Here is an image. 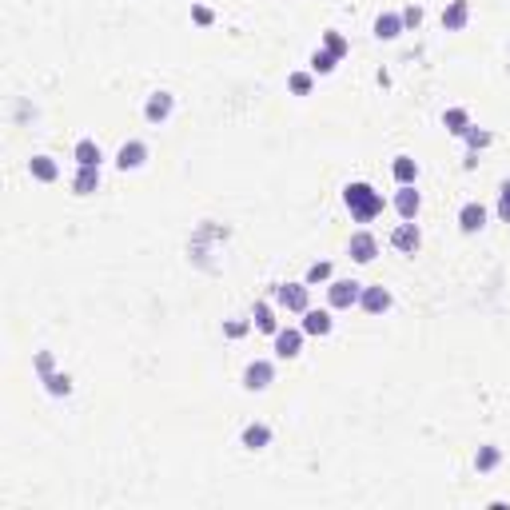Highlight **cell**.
<instances>
[{
  "mask_svg": "<svg viewBox=\"0 0 510 510\" xmlns=\"http://www.w3.org/2000/svg\"><path fill=\"white\" fill-rule=\"evenodd\" d=\"M498 459H502V455H498V446H482V450H478V471H494V466H498Z\"/></svg>",
  "mask_w": 510,
  "mask_h": 510,
  "instance_id": "24",
  "label": "cell"
},
{
  "mask_svg": "<svg viewBox=\"0 0 510 510\" xmlns=\"http://www.w3.org/2000/svg\"><path fill=\"white\" fill-rule=\"evenodd\" d=\"M303 331L307 335H327L331 331V315H327V311H303Z\"/></svg>",
  "mask_w": 510,
  "mask_h": 510,
  "instance_id": "15",
  "label": "cell"
},
{
  "mask_svg": "<svg viewBox=\"0 0 510 510\" xmlns=\"http://www.w3.org/2000/svg\"><path fill=\"white\" fill-rule=\"evenodd\" d=\"M419 24H423V12H419V8H407V12H403V28H419Z\"/></svg>",
  "mask_w": 510,
  "mask_h": 510,
  "instance_id": "30",
  "label": "cell"
},
{
  "mask_svg": "<svg viewBox=\"0 0 510 510\" xmlns=\"http://www.w3.org/2000/svg\"><path fill=\"white\" fill-rule=\"evenodd\" d=\"M44 387H48V395H68V391H72V379H68V375H52V371H48V375H44Z\"/></svg>",
  "mask_w": 510,
  "mask_h": 510,
  "instance_id": "22",
  "label": "cell"
},
{
  "mask_svg": "<svg viewBox=\"0 0 510 510\" xmlns=\"http://www.w3.org/2000/svg\"><path fill=\"white\" fill-rule=\"evenodd\" d=\"M375 252H379L375 236H367V231L351 236V259H359V263H371V259H375Z\"/></svg>",
  "mask_w": 510,
  "mask_h": 510,
  "instance_id": "5",
  "label": "cell"
},
{
  "mask_svg": "<svg viewBox=\"0 0 510 510\" xmlns=\"http://www.w3.org/2000/svg\"><path fill=\"white\" fill-rule=\"evenodd\" d=\"M331 275V263H311V271H307V283H323Z\"/></svg>",
  "mask_w": 510,
  "mask_h": 510,
  "instance_id": "27",
  "label": "cell"
},
{
  "mask_svg": "<svg viewBox=\"0 0 510 510\" xmlns=\"http://www.w3.org/2000/svg\"><path fill=\"white\" fill-rule=\"evenodd\" d=\"M359 295H363V287L355 283V279H335V283L327 287L331 307H351V303H359Z\"/></svg>",
  "mask_w": 510,
  "mask_h": 510,
  "instance_id": "2",
  "label": "cell"
},
{
  "mask_svg": "<svg viewBox=\"0 0 510 510\" xmlns=\"http://www.w3.org/2000/svg\"><path fill=\"white\" fill-rule=\"evenodd\" d=\"M191 16H195V24H211V8H204V4H195Z\"/></svg>",
  "mask_w": 510,
  "mask_h": 510,
  "instance_id": "31",
  "label": "cell"
},
{
  "mask_svg": "<svg viewBox=\"0 0 510 510\" xmlns=\"http://www.w3.org/2000/svg\"><path fill=\"white\" fill-rule=\"evenodd\" d=\"M443 124L450 128L455 136H466V132H471V128H466V112H462V108H450V112L443 116Z\"/></svg>",
  "mask_w": 510,
  "mask_h": 510,
  "instance_id": "21",
  "label": "cell"
},
{
  "mask_svg": "<svg viewBox=\"0 0 510 510\" xmlns=\"http://www.w3.org/2000/svg\"><path fill=\"white\" fill-rule=\"evenodd\" d=\"M323 40H327V52H335V56H343V52H347V40H343L339 32H327Z\"/></svg>",
  "mask_w": 510,
  "mask_h": 510,
  "instance_id": "26",
  "label": "cell"
},
{
  "mask_svg": "<svg viewBox=\"0 0 510 510\" xmlns=\"http://www.w3.org/2000/svg\"><path fill=\"white\" fill-rule=\"evenodd\" d=\"M359 303H363V311H371V315H382L391 307V291L387 287H367L363 295H359Z\"/></svg>",
  "mask_w": 510,
  "mask_h": 510,
  "instance_id": "4",
  "label": "cell"
},
{
  "mask_svg": "<svg viewBox=\"0 0 510 510\" xmlns=\"http://www.w3.org/2000/svg\"><path fill=\"white\" fill-rule=\"evenodd\" d=\"M28 172L36 175L40 184H52V179L60 175V168H56V164H52L48 156H32V159H28Z\"/></svg>",
  "mask_w": 510,
  "mask_h": 510,
  "instance_id": "12",
  "label": "cell"
},
{
  "mask_svg": "<svg viewBox=\"0 0 510 510\" xmlns=\"http://www.w3.org/2000/svg\"><path fill=\"white\" fill-rule=\"evenodd\" d=\"M482 223H486V211H482V204H466V207L459 211V227H462V231H478Z\"/></svg>",
  "mask_w": 510,
  "mask_h": 510,
  "instance_id": "13",
  "label": "cell"
},
{
  "mask_svg": "<svg viewBox=\"0 0 510 510\" xmlns=\"http://www.w3.org/2000/svg\"><path fill=\"white\" fill-rule=\"evenodd\" d=\"M76 164L80 168H96V164H100V148H96L92 140H80L76 143Z\"/></svg>",
  "mask_w": 510,
  "mask_h": 510,
  "instance_id": "18",
  "label": "cell"
},
{
  "mask_svg": "<svg viewBox=\"0 0 510 510\" xmlns=\"http://www.w3.org/2000/svg\"><path fill=\"white\" fill-rule=\"evenodd\" d=\"M267 439H271V430L263 427V423H255V427H247V430H243V446H252V450L267 446Z\"/></svg>",
  "mask_w": 510,
  "mask_h": 510,
  "instance_id": "19",
  "label": "cell"
},
{
  "mask_svg": "<svg viewBox=\"0 0 510 510\" xmlns=\"http://www.w3.org/2000/svg\"><path fill=\"white\" fill-rule=\"evenodd\" d=\"M414 175H419V164L411 156H398L395 159V179L398 184H414Z\"/></svg>",
  "mask_w": 510,
  "mask_h": 510,
  "instance_id": "20",
  "label": "cell"
},
{
  "mask_svg": "<svg viewBox=\"0 0 510 510\" xmlns=\"http://www.w3.org/2000/svg\"><path fill=\"white\" fill-rule=\"evenodd\" d=\"M72 188H76V195L96 191V188H100V172H96V168H80V175L72 179Z\"/></svg>",
  "mask_w": 510,
  "mask_h": 510,
  "instance_id": "17",
  "label": "cell"
},
{
  "mask_svg": "<svg viewBox=\"0 0 510 510\" xmlns=\"http://www.w3.org/2000/svg\"><path fill=\"white\" fill-rule=\"evenodd\" d=\"M255 327L259 331H275V315H271L267 303H255Z\"/></svg>",
  "mask_w": 510,
  "mask_h": 510,
  "instance_id": "23",
  "label": "cell"
},
{
  "mask_svg": "<svg viewBox=\"0 0 510 510\" xmlns=\"http://www.w3.org/2000/svg\"><path fill=\"white\" fill-rule=\"evenodd\" d=\"M343 200H347V207H351V216L359 223H367V220H375L382 211V195L371 184H347V191H343Z\"/></svg>",
  "mask_w": 510,
  "mask_h": 510,
  "instance_id": "1",
  "label": "cell"
},
{
  "mask_svg": "<svg viewBox=\"0 0 510 510\" xmlns=\"http://www.w3.org/2000/svg\"><path fill=\"white\" fill-rule=\"evenodd\" d=\"M143 159H148V148H143L140 140H132V143H124V148H120V156H116V164H120V168H140Z\"/></svg>",
  "mask_w": 510,
  "mask_h": 510,
  "instance_id": "9",
  "label": "cell"
},
{
  "mask_svg": "<svg viewBox=\"0 0 510 510\" xmlns=\"http://www.w3.org/2000/svg\"><path fill=\"white\" fill-rule=\"evenodd\" d=\"M291 92L307 96V92H311V76H307V72H295V76H291Z\"/></svg>",
  "mask_w": 510,
  "mask_h": 510,
  "instance_id": "28",
  "label": "cell"
},
{
  "mask_svg": "<svg viewBox=\"0 0 510 510\" xmlns=\"http://www.w3.org/2000/svg\"><path fill=\"white\" fill-rule=\"evenodd\" d=\"M36 367H40V375H48V371H52V355H48V351H44V355L36 359Z\"/></svg>",
  "mask_w": 510,
  "mask_h": 510,
  "instance_id": "33",
  "label": "cell"
},
{
  "mask_svg": "<svg viewBox=\"0 0 510 510\" xmlns=\"http://www.w3.org/2000/svg\"><path fill=\"white\" fill-rule=\"evenodd\" d=\"M498 216H502V220L510 223V179L502 184V200H498Z\"/></svg>",
  "mask_w": 510,
  "mask_h": 510,
  "instance_id": "29",
  "label": "cell"
},
{
  "mask_svg": "<svg viewBox=\"0 0 510 510\" xmlns=\"http://www.w3.org/2000/svg\"><path fill=\"white\" fill-rule=\"evenodd\" d=\"M335 64H339V56H335V52H315V60H311V68H315V72H323V76H327V72H331Z\"/></svg>",
  "mask_w": 510,
  "mask_h": 510,
  "instance_id": "25",
  "label": "cell"
},
{
  "mask_svg": "<svg viewBox=\"0 0 510 510\" xmlns=\"http://www.w3.org/2000/svg\"><path fill=\"white\" fill-rule=\"evenodd\" d=\"M391 243H395L398 252H419V227H414V220L398 223L395 236H391Z\"/></svg>",
  "mask_w": 510,
  "mask_h": 510,
  "instance_id": "6",
  "label": "cell"
},
{
  "mask_svg": "<svg viewBox=\"0 0 510 510\" xmlns=\"http://www.w3.org/2000/svg\"><path fill=\"white\" fill-rule=\"evenodd\" d=\"M143 116H148L152 124H164V120L172 116V96H168V92H156L152 100H148V108H143Z\"/></svg>",
  "mask_w": 510,
  "mask_h": 510,
  "instance_id": "7",
  "label": "cell"
},
{
  "mask_svg": "<svg viewBox=\"0 0 510 510\" xmlns=\"http://www.w3.org/2000/svg\"><path fill=\"white\" fill-rule=\"evenodd\" d=\"M466 140H471V148H482V143H491V136L486 132H466Z\"/></svg>",
  "mask_w": 510,
  "mask_h": 510,
  "instance_id": "32",
  "label": "cell"
},
{
  "mask_svg": "<svg viewBox=\"0 0 510 510\" xmlns=\"http://www.w3.org/2000/svg\"><path fill=\"white\" fill-rule=\"evenodd\" d=\"M275 299L283 303L287 311H307V287L283 283V287H275Z\"/></svg>",
  "mask_w": 510,
  "mask_h": 510,
  "instance_id": "3",
  "label": "cell"
},
{
  "mask_svg": "<svg viewBox=\"0 0 510 510\" xmlns=\"http://www.w3.org/2000/svg\"><path fill=\"white\" fill-rule=\"evenodd\" d=\"M299 343H303V331H275V351L291 359V355H299Z\"/></svg>",
  "mask_w": 510,
  "mask_h": 510,
  "instance_id": "14",
  "label": "cell"
},
{
  "mask_svg": "<svg viewBox=\"0 0 510 510\" xmlns=\"http://www.w3.org/2000/svg\"><path fill=\"white\" fill-rule=\"evenodd\" d=\"M419 204H423V200H419V191H414L411 184H403V191L395 195L398 216H403V220H414V216H419Z\"/></svg>",
  "mask_w": 510,
  "mask_h": 510,
  "instance_id": "8",
  "label": "cell"
},
{
  "mask_svg": "<svg viewBox=\"0 0 510 510\" xmlns=\"http://www.w3.org/2000/svg\"><path fill=\"white\" fill-rule=\"evenodd\" d=\"M267 382H271V363H252L243 371V387L247 391H263Z\"/></svg>",
  "mask_w": 510,
  "mask_h": 510,
  "instance_id": "10",
  "label": "cell"
},
{
  "mask_svg": "<svg viewBox=\"0 0 510 510\" xmlns=\"http://www.w3.org/2000/svg\"><path fill=\"white\" fill-rule=\"evenodd\" d=\"M398 32H403V16L382 12L379 20H375V36H379V40H395Z\"/></svg>",
  "mask_w": 510,
  "mask_h": 510,
  "instance_id": "11",
  "label": "cell"
},
{
  "mask_svg": "<svg viewBox=\"0 0 510 510\" xmlns=\"http://www.w3.org/2000/svg\"><path fill=\"white\" fill-rule=\"evenodd\" d=\"M466 16H471V8H466V0H455V4H450V8H446L443 12V28H462V24H466Z\"/></svg>",
  "mask_w": 510,
  "mask_h": 510,
  "instance_id": "16",
  "label": "cell"
}]
</instances>
